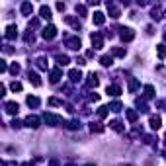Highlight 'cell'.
I'll use <instances>...</instances> for the list:
<instances>
[{
  "mask_svg": "<svg viewBox=\"0 0 166 166\" xmlns=\"http://www.w3.org/2000/svg\"><path fill=\"white\" fill-rule=\"evenodd\" d=\"M4 107H6L8 113H18V110H20V106L16 102H6V106H4Z\"/></svg>",
  "mask_w": 166,
  "mask_h": 166,
  "instance_id": "ba28073f",
  "label": "cell"
},
{
  "mask_svg": "<svg viewBox=\"0 0 166 166\" xmlns=\"http://www.w3.org/2000/svg\"><path fill=\"white\" fill-rule=\"evenodd\" d=\"M10 88H12V92H22V84L20 82H12Z\"/></svg>",
  "mask_w": 166,
  "mask_h": 166,
  "instance_id": "1f68e13d",
  "label": "cell"
},
{
  "mask_svg": "<svg viewBox=\"0 0 166 166\" xmlns=\"http://www.w3.org/2000/svg\"><path fill=\"white\" fill-rule=\"evenodd\" d=\"M110 110H111V111H121V102H113V104H110Z\"/></svg>",
  "mask_w": 166,
  "mask_h": 166,
  "instance_id": "4dcf8cb0",
  "label": "cell"
},
{
  "mask_svg": "<svg viewBox=\"0 0 166 166\" xmlns=\"http://www.w3.org/2000/svg\"><path fill=\"white\" fill-rule=\"evenodd\" d=\"M57 63H59L61 66L66 65V63H69V57H66V55H57Z\"/></svg>",
  "mask_w": 166,
  "mask_h": 166,
  "instance_id": "83f0119b",
  "label": "cell"
},
{
  "mask_svg": "<svg viewBox=\"0 0 166 166\" xmlns=\"http://www.w3.org/2000/svg\"><path fill=\"white\" fill-rule=\"evenodd\" d=\"M98 74L96 72H90L88 74V86H98Z\"/></svg>",
  "mask_w": 166,
  "mask_h": 166,
  "instance_id": "ac0fdd59",
  "label": "cell"
},
{
  "mask_svg": "<svg viewBox=\"0 0 166 166\" xmlns=\"http://www.w3.org/2000/svg\"><path fill=\"white\" fill-rule=\"evenodd\" d=\"M61 76H63V70H61V69L51 70V82H59V80H61Z\"/></svg>",
  "mask_w": 166,
  "mask_h": 166,
  "instance_id": "5bb4252c",
  "label": "cell"
},
{
  "mask_svg": "<svg viewBox=\"0 0 166 166\" xmlns=\"http://www.w3.org/2000/svg\"><path fill=\"white\" fill-rule=\"evenodd\" d=\"M0 70H2V72L6 70V61H0Z\"/></svg>",
  "mask_w": 166,
  "mask_h": 166,
  "instance_id": "ab89813d",
  "label": "cell"
},
{
  "mask_svg": "<svg viewBox=\"0 0 166 166\" xmlns=\"http://www.w3.org/2000/svg\"><path fill=\"white\" fill-rule=\"evenodd\" d=\"M164 156H166V151H164Z\"/></svg>",
  "mask_w": 166,
  "mask_h": 166,
  "instance_id": "7bdbcfd3",
  "label": "cell"
},
{
  "mask_svg": "<svg viewBox=\"0 0 166 166\" xmlns=\"http://www.w3.org/2000/svg\"><path fill=\"white\" fill-rule=\"evenodd\" d=\"M49 104H51V106H63V102L57 100V98H51V100H49Z\"/></svg>",
  "mask_w": 166,
  "mask_h": 166,
  "instance_id": "e575fe53",
  "label": "cell"
},
{
  "mask_svg": "<svg viewBox=\"0 0 166 166\" xmlns=\"http://www.w3.org/2000/svg\"><path fill=\"white\" fill-rule=\"evenodd\" d=\"M45 63H47L45 59H39V61H37V66H39V69L43 70V69H47V65H45Z\"/></svg>",
  "mask_w": 166,
  "mask_h": 166,
  "instance_id": "d590c367",
  "label": "cell"
},
{
  "mask_svg": "<svg viewBox=\"0 0 166 166\" xmlns=\"http://www.w3.org/2000/svg\"><path fill=\"white\" fill-rule=\"evenodd\" d=\"M69 45L70 49H74V51H78V49H80V39H78V37H72V39H69Z\"/></svg>",
  "mask_w": 166,
  "mask_h": 166,
  "instance_id": "7c38bea8",
  "label": "cell"
},
{
  "mask_svg": "<svg viewBox=\"0 0 166 166\" xmlns=\"http://www.w3.org/2000/svg\"><path fill=\"white\" fill-rule=\"evenodd\" d=\"M66 22H69L70 24V26H74V27H76V30H80V22H78V20H74V18H70V16H66Z\"/></svg>",
  "mask_w": 166,
  "mask_h": 166,
  "instance_id": "484cf974",
  "label": "cell"
},
{
  "mask_svg": "<svg viewBox=\"0 0 166 166\" xmlns=\"http://www.w3.org/2000/svg\"><path fill=\"white\" fill-rule=\"evenodd\" d=\"M43 121L47 123V125H59L63 119H61L59 115H55V113H45L43 115Z\"/></svg>",
  "mask_w": 166,
  "mask_h": 166,
  "instance_id": "6da1fadb",
  "label": "cell"
},
{
  "mask_svg": "<svg viewBox=\"0 0 166 166\" xmlns=\"http://www.w3.org/2000/svg\"><path fill=\"white\" fill-rule=\"evenodd\" d=\"M90 100H94V102H98V100H100V96H98L96 92H94V94H90Z\"/></svg>",
  "mask_w": 166,
  "mask_h": 166,
  "instance_id": "f35d334b",
  "label": "cell"
},
{
  "mask_svg": "<svg viewBox=\"0 0 166 166\" xmlns=\"http://www.w3.org/2000/svg\"><path fill=\"white\" fill-rule=\"evenodd\" d=\"M90 129H92V133H94V131H96V133H102L104 127L100 125V123H90Z\"/></svg>",
  "mask_w": 166,
  "mask_h": 166,
  "instance_id": "f1b7e54d",
  "label": "cell"
},
{
  "mask_svg": "<svg viewBox=\"0 0 166 166\" xmlns=\"http://www.w3.org/2000/svg\"><path fill=\"white\" fill-rule=\"evenodd\" d=\"M31 12H33V6H31L30 2H24V4H22V14H24V16H30Z\"/></svg>",
  "mask_w": 166,
  "mask_h": 166,
  "instance_id": "e0dca14e",
  "label": "cell"
},
{
  "mask_svg": "<svg viewBox=\"0 0 166 166\" xmlns=\"http://www.w3.org/2000/svg\"><path fill=\"white\" fill-rule=\"evenodd\" d=\"M92 20H94V24H96V26H102V24L106 22V16H104L102 12H96V14H94V18H92Z\"/></svg>",
  "mask_w": 166,
  "mask_h": 166,
  "instance_id": "4fadbf2b",
  "label": "cell"
},
{
  "mask_svg": "<svg viewBox=\"0 0 166 166\" xmlns=\"http://www.w3.org/2000/svg\"><path fill=\"white\" fill-rule=\"evenodd\" d=\"M100 63H102L104 66H111V63H113V59H111L110 55H104L102 59H100Z\"/></svg>",
  "mask_w": 166,
  "mask_h": 166,
  "instance_id": "44dd1931",
  "label": "cell"
},
{
  "mask_svg": "<svg viewBox=\"0 0 166 166\" xmlns=\"http://www.w3.org/2000/svg\"><path fill=\"white\" fill-rule=\"evenodd\" d=\"M151 127H152V129H160V127H162V119H160L158 117V115H152V117H151Z\"/></svg>",
  "mask_w": 166,
  "mask_h": 166,
  "instance_id": "52a82bcc",
  "label": "cell"
},
{
  "mask_svg": "<svg viewBox=\"0 0 166 166\" xmlns=\"http://www.w3.org/2000/svg\"><path fill=\"white\" fill-rule=\"evenodd\" d=\"M69 78L72 82H78L82 78V74H80V70H76V69H72V70H69Z\"/></svg>",
  "mask_w": 166,
  "mask_h": 166,
  "instance_id": "30bf717a",
  "label": "cell"
},
{
  "mask_svg": "<svg viewBox=\"0 0 166 166\" xmlns=\"http://www.w3.org/2000/svg\"><path fill=\"white\" fill-rule=\"evenodd\" d=\"M10 72L18 74V72H20V66H18V65H12V66H10Z\"/></svg>",
  "mask_w": 166,
  "mask_h": 166,
  "instance_id": "8d00e7d4",
  "label": "cell"
},
{
  "mask_svg": "<svg viewBox=\"0 0 166 166\" xmlns=\"http://www.w3.org/2000/svg\"><path fill=\"white\" fill-rule=\"evenodd\" d=\"M16 35H18V27L16 26H8L6 27V39H14Z\"/></svg>",
  "mask_w": 166,
  "mask_h": 166,
  "instance_id": "9c48e42d",
  "label": "cell"
},
{
  "mask_svg": "<svg viewBox=\"0 0 166 166\" xmlns=\"http://www.w3.org/2000/svg\"><path fill=\"white\" fill-rule=\"evenodd\" d=\"M27 78H30V82L33 86H41V80H39V76H37L35 72H31V70H30V72H27Z\"/></svg>",
  "mask_w": 166,
  "mask_h": 166,
  "instance_id": "8fae6325",
  "label": "cell"
},
{
  "mask_svg": "<svg viewBox=\"0 0 166 166\" xmlns=\"http://www.w3.org/2000/svg\"><path fill=\"white\" fill-rule=\"evenodd\" d=\"M119 31H121V39H123V41H131L133 37H135V33H133L131 27H121Z\"/></svg>",
  "mask_w": 166,
  "mask_h": 166,
  "instance_id": "5b68a950",
  "label": "cell"
},
{
  "mask_svg": "<svg viewBox=\"0 0 166 166\" xmlns=\"http://www.w3.org/2000/svg\"><path fill=\"white\" fill-rule=\"evenodd\" d=\"M107 110H110V107L102 106V107H100V110H98V115H100V117H106V115H107Z\"/></svg>",
  "mask_w": 166,
  "mask_h": 166,
  "instance_id": "836d02e7",
  "label": "cell"
},
{
  "mask_svg": "<svg viewBox=\"0 0 166 166\" xmlns=\"http://www.w3.org/2000/svg\"><path fill=\"white\" fill-rule=\"evenodd\" d=\"M39 14H41V18H43V20H51L53 18V16H51V8L45 6V4L39 8Z\"/></svg>",
  "mask_w": 166,
  "mask_h": 166,
  "instance_id": "8992f818",
  "label": "cell"
},
{
  "mask_svg": "<svg viewBox=\"0 0 166 166\" xmlns=\"http://www.w3.org/2000/svg\"><path fill=\"white\" fill-rule=\"evenodd\" d=\"M26 125L31 127V129H37V127H39V117H37V115H27L26 117Z\"/></svg>",
  "mask_w": 166,
  "mask_h": 166,
  "instance_id": "277c9868",
  "label": "cell"
},
{
  "mask_svg": "<svg viewBox=\"0 0 166 166\" xmlns=\"http://www.w3.org/2000/svg\"><path fill=\"white\" fill-rule=\"evenodd\" d=\"M66 127H69V129H80V121H76V119H74V121H70Z\"/></svg>",
  "mask_w": 166,
  "mask_h": 166,
  "instance_id": "d6a6232c",
  "label": "cell"
},
{
  "mask_svg": "<svg viewBox=\"0 0 166 166\" xmlns=\"http://www.w3.org/2000/svg\"><path fill=\"white\" fill-rule=\"evenodd\" d=\"M107 12L111 14V18H119V14H121V12H119V8H115L113 4H110V2H107Z\"/></svg>",
  "mask_w": 166,
  "mask_h": 166,
  "instance_id": "9a60e30c",
  "label": "cell"
},
{
  "mask_svg": "<svg viewBox=\"0 0 166 166\" xmlns=\"http://www.w3.org/2000/svg\"><path fill=\"white\" fill-rule=\"evenodd\" d=\"M137 107H139V111H148V107H147V104L143 102V100H137Z\"/></svg>",
  "mask_w": 166,
  "mask_h": 166,
  "instance_id": "f546056e",
  "label": "cell"
},
{
  "mask_svg": "<svg viewBox=\"0 0 166 166\" xmlns=\"http://www.w3.org/2000/svg\"><path fill=\"white\" fill-rule=\"evenodd\" d=\"M156 51H158L160 59H166V45H156Z\"/></svg>",
  "mask_w": 166,
  "mask_h": 166,
  "instance_id": "d4e9b609",
  "label": "cell"
},
{
  "mask_svg": "<svg viewBox=\"0 0 166 166\" xmlns=\"http://www.w3.org/2000/svg\"><path fill=\"white\" fill-rule=\"evenodd\" d=\"M27 106L30 107H37L39 106V100H37L35 96H27Z\"/></svg>",
  "mask_w": 166,
  "mask_h": 166,
  "instance_id": "603a6c76",
  "label": "cell"
},
{
  "mask_svg": "<svg viewBox=\"0 0 166 166\" xmlns=\"http://www.w3.org/2000/svg\"><path fill=\"white\" fill-rule=\"evenodd\" d=\"M137 117H139V113H137L135 110H127V119H129L131 123H135V121H137Z\"/></svg>",
  "mask_w": 166,
  "mask_h": 166,
  "instance_id": "ffe728a7",
  "label": "cell"
},
{
  "mask_svg": "<svg viewBox=\"0 0 166 166\" xmlns=\"http://www.w3.org/2000/svg\"><path fill=\"white\" fill-rule=\"evenodd\" d=\"M92 45H94V49H102L104 47V37H102V33H92Z\"/></svg>",
  "mask_w": 166,
  "mask_h": 166,
  "instance_id": "3957f363",
  "label": "cell"
},
{
  "mask_svg": "<svg viewBox=\"0 0 166 166\" xmlns=\"http://www.w3.org/2000/svg\"><path fill=\"white\" fill-rule=\"evenodd\" d=\"M76 12L78 14H86V8L84 6H76Z\"/></svg>",
  "mask_w": 166,
  "mask_h": 166,
  "instance_id": "74e56055",
  "label": "cell"
},
{
  "mask_svg": "<svg viewBox=\"0 0 166 166\" xmlns=\"http://www.w3.org/2000/svg\"><path fill=\"white\" fill-rule=\"evenodd\" d=\"M164 37H166V33H164Z\"/></svg>",
  "mask_w": 166,
  "mask_h": 166,
  "instance_id": "ee69618b",
  "label": "cell"
},
{
  "mask_svg": "<svg viewBox=\"0 0 166 166\" xmlns=\"http://www.w3.org/2000/svg\"><path fill=\"white\" fill-rule=\"evenodd\" d=\"M41 35H43V39H53V37L57 35V27H55V26H47V27H43Z\"/></svg>",
  "mask_w": 166,
  "mask_h": 166,
  "instance_id": "7a4b0ae2",
  "label": "cell"
},
{
  "mask_svg": "<svg viewBox=\"0 0 166 166\" xmlns=\"http://www.w3.org/2000/svg\"><path fill=\"white\" fill-rule=\"evenodd\" d=\"M111 53H113V57H125V49H121V47H113Z\"/></svg>",
  "mask_w": 166,
  "mask_h": 166,
  "instance_id": "cb8c5ba5",
  "label": "cell"
},
{
  "mask_svg": "<svg viewBox=\"0 0 166 166\" xmlns=\"http://www.w3.org/2000/svg\"><path fill=\"white\" fill-rule=\"evenodd\" d=\"M22 166H33V164H30V162H24V164H22Z\"/></svg>",
  "mask_w": 166,
  "mask_h": 166,
  "instance_id": "60d3db41",
  "label": "cell"
},
{
  "mask_svg": "<svg viewBox=\"0 0 166 166\" xmlns=\"http://www.w3.org/2000/svg\"><path fill=\"white\" fill-rule=\"evenodd\" d=\"M107 94H110V96H119V94H121V88L111 84V86H107Z\"/></svg>",
  "mask_w": 166,
  "mask_h": 166,
  "instance_id": "2e32d148",
  "label": "cell"
},
{
  "mask_svg": "<svg viewBox=\"0 0 166 166\" xmlns=\"http://www.w3.org/2000/svg\"><path fill=\"white\" fill-rule=\"evenodd\" d=\"M145 98H155V88H152L151 84L145 86Z\"/></svg>",
  "mask_w": 166,
  "mask_h": 166,
  "instance_id": "7402d4cb",
  "label": "cell"
},
{
  "mask_svg": "<svg viewBox=\"0 0 166 166\" xmlns=\"http://www.w3.org/2000/svg\"><path fill=\"white\" fill-rule=\"evenodd\" d=\"M137 88H139V80H137V78H131V80H129V90H131V92H135Z\"/></svg>",
  "mask_w": 166,
  "mask_h": 166,
  "instance_id": "4316f807",
  "label": "cell"
},
{
  "mask_svg": "<svg viewBox=\"0 0 166 166\" xmlns=\"http://www.w3.org/2000/svg\"><path fill=\"white\" fill-rule=\"evenodd\" d=\"M110 127H111L113 131H119V133L123 131V123H121V121H117V119H113V121L110 123Z\"/></svg>",
  "mask_w": 166,
  "mask_h": 166,
  "instance_id": "d6986e66",
  "label": "cell"
},
{
  "mask_svg": "<svg viewBox=\"0 0 166 166\" xmlns=\"http://www.w3.org/2000/svg\"><path fill=\"white\" fill-rule=\"evenodd\" d=\"M66 166H74V164H66Z\"/></svg>",
  "mask_w": 166,
  "mask_h": 166,
  "instance_id": "b9f144b4",
  "label": "cell"
}]
</instances>
